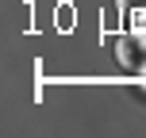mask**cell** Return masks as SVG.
<instances>
[{"instance_id": "cell-1", "label": "cell", "mask_w": 146, "mask_h": 138, "mask_svg": "<svg viewBox=\"0 0 146 138\" xmlns=\"http://www.w3.org/2000/svg\"><path fill=\"white\" fill-rule=\"evenodd\" d=\"M115 4L119 8H142V12H146V0H115Z\"/></svg>"}]
</instances>
